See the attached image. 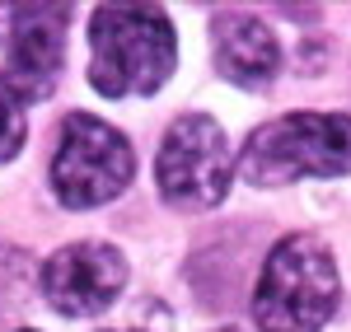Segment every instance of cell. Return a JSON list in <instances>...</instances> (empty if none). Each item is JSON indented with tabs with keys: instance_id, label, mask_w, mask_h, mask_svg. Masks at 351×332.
Returning a JSON list of instances; mask_svg holds the SVG:
<instances>
[{
	"instance_id": "cell-4",
	"label": "cell",
	"mask_w": 351,
	"mask_h": 332,
	"mask_svg": "<svg viewBox=\"0 0 351 332\" xmlns=\"http://www.w3.org/2000/svg\"><path fill=\"white\" fill-rule=\"evenodd\" d=\"M132 173H136L132 140L117 127L99 122V117H84V112L66 117L61 145H56V159H52V188L71 211L112 201L132 183Z\"/></svg>"
},
{
	"instance_id": "cell-10",
	"label": "cell",
	"mask_w": 351,
	"mask_h": 332,
	"mask_svg": "<svg viewBox=\"0 0 351 332\" xmlns=\"http://www.w3.org/2000/svg\"><path fill=\"white\" fill-rule=\"evenodd\" d=\"M220 332H239V328H220Z\"/></svg>"
},
{
	"instance_id": "cell-6",
	"label": "cell",
	"mask_w": 351,
	"mask_h": 332,
	"mask_svg": "<svg viewBox=\"0 0 351 332\" xmlns=\"http://www.w3.org/2000/svg\"><path fill=\"white\" fill-rule=\"evenodd\" d=\"M127 285V262L108 244H66L43 267V295L61 314H104Z\"/></svg>"
},
{
	"instance_id": "cell-9",
	"label": "cell",
	"mask_w": 351,
	"mask_h": 332,
	"mask_svg": "<svg viewBox=\"0 0 351 332\" xmlns=\"http://www.w3.org/2000/svg\"><path fill=\"white\" fill-rule=\"evenodd\" d=\"M24 145V99L14 94V84L0 75V164L14 159Z\"/></svg>"
},
{
	"instance_id": "cell-7",
	"label": "cell",
	"mask_w": 351,
	"mask_h": 332,
	"mask_svg": "<svg viewBox=\"0 0 351 332\" xmlns=\"http://www.w3.org/2000/svg\"><path fill=\"white\" fill-rule=\"evenodd\" d=\"M61 33H66V10L52 5H19L10 19V84L19 99H47L52 80L61 71Z\"/></svg>"
},
{
	"instance_id": "cell-8",
	"label": "cell",
	"mask_w": 351,
	"mask_h": 332,
	"mask_svg": "<svg viewBox=\"0 0 351 332\" xmlns=\"http://www.w3.org/2000/svg\"><path fill=\"white\" fill-rule=\"evenodd\" d=\"M216 66L234 84H267L281 66V47L271 28L253 14H220L216 19Z\"/></svg>"
},
{
	"instance_id": "cell-1",
	"label": "cell",
	"mask_w": 351,
	"mask_h": 332,
	"mask_svg": "<svg viewBox=\"0 0 351 332\" xmlns=\"http://www.w3.org/2000/svg\"><path fill=\"white\" fill-rule=\"evenodd\" d=\"M173 71V24L155 5H99L89 24V80L99 94H155Z\"/></svg>"
},
{
	"instance_id": "cell-11",
	"label": "cell",
	"mask_w": 351,
	"mask_h": 332,
	"mask_svg": "<svg viewBox=\"0 0 351 332\" xmlns=\"http://www.w3.org/2000/svg\"><path fill=\"white\" fill-rule=\"evenodd\" d=\"M19 332H33V328H19Z\"/></svg>"
},
{
	"instance_id": "cell-2",
	"label": "cell",
	"mask_w": 351,
	"mask_h": 332,
	"mask_svg": "<svg viewBox=\"0 0 351 332\" xmlns=\"http://www.w3.org/2000/svg\"><path fill=\"white\" fill-rule=\"evenodd\" d=\"M337 309V262L314 234H291L267 253L253 290L258 332H319Z\"/></svg>"
},
{
	"instance_id": "cell-5",
	"label": "cell",
	"mask_w": 351,
	"mask_h": 332,
	"mask_svg": "<svg viewBox=\"0 0 351 332\" xmlns=\"http://www.w3.org/2000/svg\"><path fill=\"white\" fill-rule=\"evenodd\" d=\"M230 145L211 117H178L160 140V192L183 211L216 206L230 192Z\"/></svg>"
},
{
	"instance_id": "cell-3",
	"label": "cell",
	"mask_w": 351,
	"mask_h": 332,
	"mask_svg": "<svg viewBox=\"0 0 351 332\" xmlns=\"http://www.w3.org/2000/svg\"><path fill=\"white\" fill-rule=\"evenodd\" d=\"M351 173V117L347 112H286L258 127L243 145V178L281 188L295 178Z\"/></svg>"
}]
</instances>
